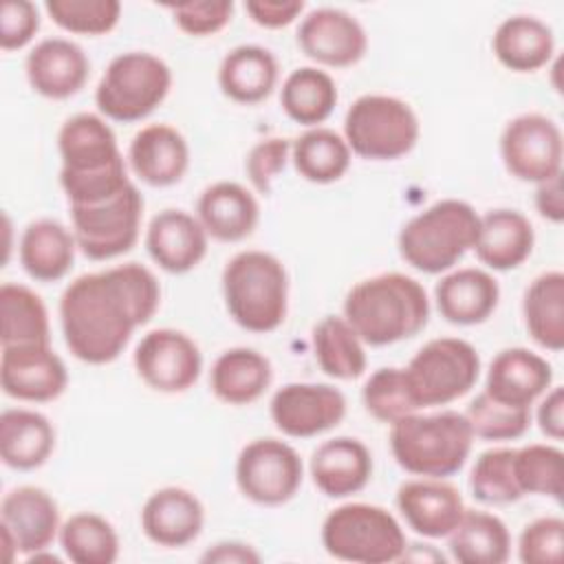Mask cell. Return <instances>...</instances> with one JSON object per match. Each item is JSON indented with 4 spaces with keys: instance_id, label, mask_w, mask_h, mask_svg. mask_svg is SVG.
<instances>
[{
    "instance_id": "1",
    "label": "cell",
    "mask_w": 564,
    "mask_h": 564,
    "mask_svg": "<svg viewBox=\"0 0 564 564\" xmlns=\"http://www.w3.org/2000/svg\"><path fill=\"white\" fill-rule=\"evenodd\" d=\"M159 302V280L139 262L84 273L59 297L66 348L84 364H110L132 333L154 317Z\"/></svg>"
},
{
    "instance_id": "2",
    "label": "cell",
    "mask_w": 564,
    "mask_h": 564,
    "mask_svg": "<svg viewBox=\"0 0 564 564\" xmlns=\"http://www.w3.org/2000/svg\"><path fill=\"white\" fill-rule=\"evenodd\" d=\"M59 185L70 205H97L130 185L117 137L104 117L77 112L57 134Z\"/></svg>"
},
{
    "instance_id": "3",
    "label": "cell",
    "mask_w": 564,
    "mask_h": 564,
    "mask_svg": "<svg viewBox=\"0 0 564 564\" xmlns=\"http://www.w3.org/2000/svg\"><path fill=\"white\" fill-rule=\"evenodd\" d=\"M344 317L368 346H390L419 335L430 319L421 282L405 273H379L357 282L344 300Z\"/></svg>"
},
{
    "instance_id": "4",
    "label": "cell",
    "mask_w": 564,
    "mask_h": 564,
    "mask_svg": "<svg viewBox=\"0 0 564 564\" xmlns=\"http://www.w3.org/2000/svg\"><path fill=\"white\" fill-rule=\"evenodd\" d=\"M474 445L465 414L441 410L408 414L390 423V449L401 469L423 478H447L463 469Z\"/></svg>"
},
{
    "instance_id": "5",
    "label": "cell",
    "mask_w": 564,
    "mask_h": 564,
    "mask_svg": "<svg viewBox=\"0 0 564 564\" xmlns=\"http://www.w3.org/2000/svg\"><path fill=\"white\" fill-rule=\"evenodd\" d=\"M223 297L229 317L249 333L282 326L289 308V275L269 251L247 249L223 269Z\"/></svg>"
},
{
    "instance_id": "6",
    "label": "cell",
    "mask_w": 564,
    "mask_h": 564,
    "mask_svg": "<svg viewBox=\"0 0 564 564\" xmlns=\"http://www.w3.org/2000/svg\"><path fill=\"white\" fill-rule=\"evenodd\" d=\"M480 216L469 203L443 198L401 227L399 253L421 273H443L474 249Z\"/></svg>"
},
{
    "instance_id": "7",
    "label": "cell",
    "mask_w": 564,
    "mask_h": 564,
    "mask_svg": "<svg viewBox=\"0 0 564 564\" xmlns=\"http://www.w3.org/2000/svg\"><path fill=\"white\" fill-rule=\"evenodd\" d=\"M324 551L341 562L388 564L405 553V533L383 507L348 502L333 509L322 524Z\"/></svg>"
},
{
    "instance_id": "8",
    "label": "cell",
    "mask_w": 564,
    "mask_h": 564,
    "mask_svg": "<svg viewBox=\"0 0 564 564\" xmlns=\"http://www.w3.org/2000/svg\"><path fill=\"white\" fill-rule=\"evenodd\" d=\"M170 86L172 70L161 57L148 51H128L106 66L95 90V104L106 119L134 123L165 101Z\"/></svg>"
},
{
    "instance_id": "9",
    "label": "cell",
    "mask_w": 564,
    "mask_h": 564,
    "mask_svg": "<svg viewBox=\"0 0 564 564\" xmlns=\"http://www.w3.org/2000/svg\"><path fill=\"white\" fill-rule=\"evenodd\" d=\"M421 123L412 106L392 95H361L344 117V139L361 159L394 161L419 141Z\"/></svg>"
},
{
    "instance_id": "10",
    "label": "cell",
    "mask_w": 564,
    "mask_h": 564,
    "mask_svg": "<svg viewBox=\"0 0 564 564\" xmlns=\"http://www.w3.org/2000/svg\"><path fill=\"white\" fill-rule=\"evenodd\" d=\"M419 408L447 405L465 397L478 381V350L460 337H436L423 344L405 366Z\"/></svg>"
},
{
    "instance_id": "11",
    "label": "cell",
    "mask_w": 564,
    "mask_h": 564,
    "mask_svg": "<svg viewBox=\"0 0 564 564\" xmlns=\"http://www.w3.org/2000/svg\"><path fill=\"white\" fill-rule=\"evenodd\" d=\"M143 196L132 183L104 203L70 205L77 249L97 262L128 253L139 240Z\"/></svg>"
},
{
    "instance_id": "12",
    "label": "cell",
    "mask_w": 564,
    "mask_h": 564,
    "mask_svg": "<svg viewBox=\"0 0 564 564\" xmlns=\"http://www.w3.org/2000/svg\"><path fill=\"white\" fill-rule=\"evenodd\" d=\"M304 465L300 454L280 438H253L236 460V485L256 505L278 507L302 487Z\"/></svg>"
},
{
    "instance_id": "13",
    "label": "cell",
    "mask_w": 564,
    "mask_h": 564,
    "mask_svg": "<svg viewBox=\"0 0 564 564\" xmlns=\"http://www.w3.org/2000/svg\"><path fill=\"white\" fill-rule=\"evenodd\" d=\"M500 156L513 178L538 185L562 174V132L546 115H518L500 134Z\"/></svg>"
},
{
    "instance_id": "14",
    "label": "cell",
    "mask_w": 564,
    "mask_h": 564,
    "mask_svg": "<svg viewBox=\"0 0 564 564\" xmlns=\"http://www.w3.org/2000/svg\"><path fill=\"white\" fill-rule=\"evenodd\" d=\"M59 529V509L46 489L22 485L4 494L0 502V531L7 562L15 555L31 557L46 551Z\"/></svg>"
},
{
    "instance_id": "15",
    "label": "cell",
    "mask_w": 564,
    "mask_h": 564,
    "mask_svg": "<svg viewBox=\"0 0 564 564\" xmlns=\"http://www.w3.org/2000/svg\"><path fill=\"white\" fill-rule=\"evenodd\" d=\"M132 361L143 383L165 394L189 390L203 370L198 344L183 330L174 328H156L145 333Z\"/></svg>"
},
{
    "instance_id": "16",
    "label": "cell",
    "mask_w": 564,
    "mask_h": 564,
    "mask_svg": "<svg viewBox=\"0 0 564 564\" xmlns=\"http://www.w3.org/2000/svg\"><path fill=\"white\" fill-rule=\"evenodd\" d=\"M269 412L282 434L311 438L344 421L346 397L328 383H286L271 397Z\"/></svg>"
},
{
    "instance_id": "17",
    "label": "cell",
    "mask_w": 564,
    "mask_h": 564,
    "mask_svg": "<svg viewBox=\"0 0 564 564\" xmlns=\"http://www.w3.org/2000/svg\"><path fill=\"white\" fill-rule=\"evenodd\" d=\"M2 392L18 401H55L68 386V370L51 344L2 346Z\"/></svg>"
},
{
    "instance_id": "18",
    "label": "cell",
    "mask_w": 564,
    "mask_h": 564,
    "mask_svg": "<svg viewBox=\"0 0 564 564\" xmlns=\"http://www.w3.org/2000/svg\"><path fill=\"white\" fill-rule=\"evenodd\" d=\"M297 46L308 59L322 66L348 68L366 55L368 35L348 11L322 7L302 18Z\"/></svg>"
},
{
    "instance_id": "19",
    "label": "cell",
    "mask_w": 564,
    "mask_h": 564,
    "mask_svg": "<svg viewBox=\"0 0 564 564\" xmlns=\"http://www.w3.org/2000/svg\"><path fill=\"white\" fill-rule=\"evenodd\" d=\"M397 507L408 527L423 538H447L465 513L460 491L443 478H414L397 489Z\"/></svg>"
},
{
    "instance_id": "20",
    "label": "cell",
    "mask_w": 564,
    "mask_h": 564,
    "mask_svg": "<svg viewBox=\"0 0 564 564\" xmlns=\"http://www.w3.org/2000/svg\"><path fill=\"white\" fill-rule=\"evenodd\" d=\"M24 70L37 95L46 99H68L84 88L90 62L79 44L66 37H46L29 51Z\"/></svg>"
},
{
    "instance_id": "21",
    "label": "cell",
    "mask_w": 564,
    "mask_h": 564,
    "mask_svg": "<svg viewBox=\"0 0 564 564\" xmlns=\"http://www.w3.org/2000/svg\"><path fill=\"white\" fill-rule=\"evenodd\" d=\"M205 524L203 502L183 487H163L148 496L141 509V529L150 542L163 549H181L194 542Z\"/></svg>"
},
{
    "instance_id": "22",
    "label": "cell",
    "mask_w": 564,
    "mask_h": 564,
    "mask_svg": "<svg viewBox=\"0 0 564 564\" xmlns=\"http://www.w3.org/2000/svg\"><path fill=\"white\" fill-rule=\"evenodd\" d=\"M553 383L551 364L529 348L500 350L487 370L485 392L513 408H531Z\"/></svg>"
},
{
    "instance_id": "23",
    "label": "cell",
    "mask_w": 564,
    "mask_h": 564,
    "mask_svg": "<svg viewBox=\"0 0 564 564\" xmlns=\"http://www.w3.org/2000/svg\"><path fill=\"white\" fill-rule=\"evenodd\" d=\"M207 231L200 220L183 209H163L152 216L145 231L150 258L167 273H187L207 253Z\"/></svg>"
},
{
    "instance_id": "24",
    "label": "cell",
    "mask_w": 564,
    "mask_h": 564,
    "mask_svg": "<svg viewBox=\"0 0 564 564\" xmlns=\"http://www.w3.org/2000/svg\"><path fill=\"white\" fill-rule=\"evenodd\" d=\"M128 163L143 183L170 187L178 183L189 167V145L174 126L150 123L132 137Z\"/></svg>"
},
{
    "instance_id": "25",
    "label": "cell",
    "mask_w": 564,
    "mask_h": 564,
    "mask_svg": "<svg viewBox=\"0 0 564 564\" xmlns=\"http://www.w3.org/2000/svg\"><path fill=\"white\" fill-rule=\"evenodd\" d=\"M308 471L324 496L348 498L370 482L372 454L359 438L335 436L311 454Z\"/></svg>"
},
{
    "instance_id": "26",
    "label": "cell",
    "mask_w": 564,
    "mask_h": 564,
    "mask_svg": "<svg viewBox=\"0 0 564 564\" xmlns=\"http://www.w3.org/2000/svg\"><path fill=\"white\" fill-rule=\"evenodd\" d=\"M434 300L441 317L456 326H474L487 322L498 302V280L476 267L456 269L443 275L434 286Z\"/></svg>"
},
{
    "instance_id": "27",
    "label": "cell",
    "mask_w": 564,
    "mask_h": 564,
    "mask_svg": "<svg viewBox=\"0 0 564 564\" xmlns=\"http://www.w3.org/2000/svg\"><path fill=\"white\" fill-rule=\"evenodd\" d=\"M196 218L207 236L220 242H238L258 227L260 205L245 185L218 181L203 189L196 203Z\"/></svg>"
},
{
    "instance_id": "28",
    "label": "cell",
    "mask_w": 564,
    "mask_h": 564,
    "mask_svg": "<svg viewBox=\"0 0 564 564\" xmlns=\"http://www.w3.org/2000/svg\"><path fill=\"white\" fill-rule=\"evenodd\" d=\"M535 231L531 220L518 209H491L480 216L476 258L494 271L518 269L533 251Z\"/></svg>"
},
{
    "instance_id": "29",
    "label": "cell",
    "mask_w": 564,
    "mask_h": 564,
    "mask_svg": "<svg viewBox=\"0 0 564 564\" xmlns=\"http://www.w3.org/2000/svg\"><path fill=\"white\" fill-rule=\"evenodd\" d=\"M55 449L53 423L26 408H9L0 414V458L7 467L31 471L42 467Z\"/></svg>"
},
{
    "instance_id": "30",
    "label": "cell",
    "mask_w": 564,
    "mask_h": 564,
    "mask_svg": "<svg viewBox=\"0 0 564 564\" xmlns=\"http://www.w3.org/2000/svg\"><path fill=\"white\" fill-rule=\"evenodd\" d=\"M77 240L59 220L40 218L26 225L20 238V264L37 282L62 280L75 262Z\"/></svg>"
},
{
    "instance_id": "31",
    "label": "cell",
    "mask_w": 564,
    "mask_h": 564,
    "mask_svg": "<svg viewBox=\"0 0 564 564\" xmlns=\"http://www.w3.org/2000/svg\"><path fill=\"white\" fill-rule=\"evenodd\" d=\"M271 361L253 348H229L212 366L209 386L218 401L227 405H249L271 386Z\"/></svg>"
},
{
    "instance_id": "32",
    "label": "cell",
    "mask_w": 564,
    "mask_h": 564,
    "mask_svg": "<svg viewBox=\"0 0 564 564\" xmlns=\"http://www.w3.org/2000/svg\"><path fill=\"white\" fill-rule=\"evenodd\" d=\"M278 84L275 55L258 44L231 48L218 66V86L236 104H260Z\"/></svg>"
},
{
    "instance_id": "33",
    "label": "cell",
    "mask_w": 564,
    "mask_h": 564,
    "mask_svg": "<svg viewBox=\"0 0 564 564\" xmlns=\"http://www.w3.org/2000/svg\"><path fill=\"white\" fill-rule=\"evenodd\" d=\"M496 59L513 73H533L546 66L555 53V37L546 22L535 15H511L494 33Z\"/></svg>"
},
{
    "instance_id": "34",
    "label": "cell",
    "mask_w": 564,
    "mask_h": 564,
    "mask_svg": "<svg viewBox=\"0 0 564 564\" xmlns=\"http://www.w3.org/2000/svg\"><path fill=\"white\" fill-rule=\"evenodd\" d=\"M447 549L452 560L460 564H502L511 553V535L498 516L465 509L447 535Z\"/></svg>"
},
{
    "instance_id": "35",
    "label": "cell",
    "mask_w": 564,
    "mask_h": 564,
    "mask_svg": "<svg viewBox=\"0 0 564 564\" xmlns=\"http://www.w3.org/2000/svg\"><path fill=\"white\" fill-rule=\"evenodd\" d=\"M522 317L531 339L553 352L564 348V273H540L524 291Z\"/></svg>"
},
{
    "instance_id": "36",
    "label": "cell",
    "mask_w": 564,
    "mask_h": 564,
    "mask_svg": "<svg viewBox=\"0 0 564 564\" xmlns=\"http://www.w3.org/2000/svg\"><path fill=\"white\" fill-rule=\"evenodd\" d=\"M337 86L333 77L315 66L295 68L282 84L280 104L289 119L300 126L317 128L337 106Z\"/></svg>"
},
{
    "instance_id": "37",
    "label": "cell",
    "mask_w": 564,
    "mask_h": 564,
    "mask_svg": "<svg viewBox=\"0 0 564 564\" xmlns=\"http://www.w3.org/2000/svg\"><path fill=\"white\" fill-rule=\"evenodd\" d=\"M0 341L2 346L51 344L48 311L42 297L24 284L0 286Z\"/></svg>"
},
{
    "instance_id": "38",
    "label": "cell",
    "mask_w": 564,
    "mask_h": 564,
    "mask_svg": "<svg viewBox=\"0 0 564 564\" xmlns=\"http://www.w3.org/2000/svg\"><path fill=\"white\" fill-rule=\"evenodd\" d=\"M313 352L324 375L341 381L366 372V350L355 328L339 315H326L313 328Z\"/></svg>"
},
{
    "instance_id": "39",
    "label": "cell",
    "mask_w": 564,
    "mask_h": 564,
    "mask_svg": "<svg viewBox=\"0 0 564 564\" xmlns=\"http://www.w3.org/2000/svg\"><path fill=\"white\" fill-rule=\"evenodd\" d=\"M291 159L304 181L326 185L339 181L348 172L350 148L341 134L317 126L293 139Z\"/></svg>"
},
{
    "instance_id": "40",
    "label": "cell",
    "mask_w": 564,
    "mask_h": 564,
    "mask_svg": "<svg viewBox=\"0 0 564 564\" xmlns=\"http://www.w3.org/2000/svg\"><path fill=\"white\" fill-rule=\"evenodd\" d=\"M64 555L75 564H112L119 557L115 527L99 513H73L59 529Z\"/></svg>"
},
{
    "instance_id": "41",
    "label": "cell",
    "mask_w": 564,
    "mask_h": 564,
    "mask_svg": "<svg viewBox=\"0 0 564 564\" xmlns=\"http://www.w3.org/2000/svg\"><path fill=\"white\" fill-rule=\"evenodd\" d=\"M513 474L522 496H549L562 502L564 454L560 447L531 443L513 449Z\"/></svg>"
},
{
    "instance_id": "42",
    "label": "cell",
    "mask_w": 564,
    "mask_h": 564,
    "mask_svg": "<svg viewBox=\"0 0 564 564\" xmlns=\"http://www.w3.org/2000/svg\"><path fill=\"white\" fill-rule=\"evenodd\" d=\"M361 401L366 412L383 423H394L421 410L414 401L405 368L397 366L375 370L364 383Z\"/></svg>"
},
{
    "instance_id": "43",
    "label": "cell",
    "mask_w": 564,
    "mask_h": 564,
    "mask_svg": "<svg viewBox=\"0 0 564 564\" xmlns=\"http://www.w3.org/2000/svg\"><path fill=\"white\" fill-rule=\"evenodd\" d=\"M471 496L482 505H509L522 498L513 474V447L482 452L469 474Z\"/></svg>"
},
{
    "instance_id": "44",
    "label": "cell",
    "mask_w": 564,
    "mask_h": 564,
    "mask_svg": "<svg viewBox=\"0 0 564 564\" xmlns=\"http://www.w3.org/2000/svg\"><path fill=\"white\" fill-rule=\"evenodd\" d=\"M44 9L59 29L77 35L110 33L121 15L117 0H46Z\"/></svg>"
},
{
    "instance_id": "45",
    "label": "cell",
    "mask_w": 564,
    "mask_h": 564,
    "mask_svg": "<svg viewBox=\"0 0 564 564\" xmlns=\"http://www.w3.org/2000/svg\"><path fill=\"white\" fill-rule=\"evenodd\" d=\"M474 436L482 441H513L531 425V408H513L491 399L485 390L465 412Z\"/></svg>"
},
{
    "instance_id": "46",
    "label": "cell",
    "mask_w": 564,
    "mask_h": 564,
    "mask_svg": "<svg viewBox=\"0 0 564 564\" xmlns=\"http://www.w3.org/2000/svg\"><path fill=\"white\" fill-rule=\"evenodd\" d=\"M564 546V520L542 516L529 522L518 538V557L524 564H557Z\"/></svg>"
},
{
    "instance_id": "47",
    "label": "cell",
    "mask_w": 564,
    "mask_h": 564,
    "mask_svg": "<svg viewBox=\"0 0 564 564\" xmlns=\"http://www.w3.org/2000/svg\"><path fill=\"white\" fill-rule=\"evenodd\" d=\"M176 26L192 37H207L223 31L231 15V0H200V2H181L170 7Z\"/></svg>"
},
{
    "instance_id": "48",
    "label": "cell",
    "mask_w": 564,
    "mask_h": 564,
    "mask_svg": "<svg viewBox=\"0 0 564 564\" xmlns=\"http://www.w3.org/2000/svg\"><path fill=\"white\" fill-rule=\"evenodd\" d=\"M291 139L284 137H271V139H262L258 141L247 159H245V172L247 178L251 183V187L258 194H271V185L273 178L284 170L286 159L291 156Z\"/></svg>"
},
{
    "instance_id": "49",
    "label": "cell",
    "mask_w": 564,
    "mask_h": 564,
    "mask_svg": "<svg viewBox=\"0 0 564 564\" xmlns=\"http://www.w3.org/2000/svg\"><path fill=\"white\" fill-rule=\"evenodd\" d=\"M40 29L37 7L29 0H4L0 9V46L18 51L26 46Z\"/></svg>"
},
{
    "instance_id": "50",
    "label": "cell",
    "mask_w": 564,
    "mask_h": 564,
    "mask_svg": "<svg viewBox=\"0 0 564 564\" xmlns=\"http://www.w3.org/2000/svg\"><path fill=\"white\" fill-rule=\"evenodd\" d=\"M302 0H249L245 2V11L249 18L264 29H282L291 24L302 11Z\"/></svg>"
},
{
    "instance_id": "51",
    "label": "cell",
    "mask_w": 564,
    "mask_h": 564,
    "mask_svg": "<svg viewBox=\"0 0 564 564\" xmlns=\"http://www.w3.org/2000/svg\"><path fill=\"white\" fill-rule=\"evenodd\" d=\"M538 425L542 434L553 441L564 436V390L560 386L551 388L538 405Z\"/></svg>"
},
{
    "instance_id": "52",
    "label": "cell",
    "mask_w": 564,
    "mask_h": 564,
    "mask_svg": "<svg viewBox=\"0 0 564 564\" xmlns=\"http://www.w3.org/2000/svg\"><path fill=\"white\" fill-rule=\"evenodd\" d=\"M535 209L542 218L560 225L564 220V194H562V174L538 183L535 187Z\"/></svg>"
},
{
    "instance_id": "53",
    "label": "cell",
    "mask_w": 564,
    "mask_h": 564,
    "mask_svg": "<svg viewBox=\"0 0 564 564\" xmlns=\"http://www.w3.org/2000/svg\"><path fill=\"white\" fill-rule=\"evenodd\" d=\"M260 553L245 542H218L200 555L205 564H258Z\"/></svg>"
}]
</instances>
